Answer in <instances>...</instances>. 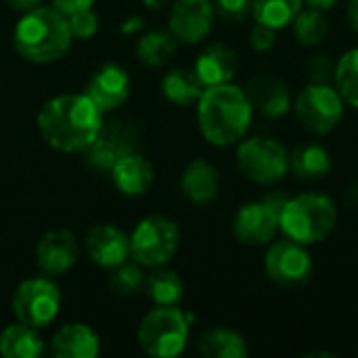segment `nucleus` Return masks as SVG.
<instances>
[{"label":"nucleus","instance_id":"nucleus-1","mask_svg":"<svg viewBox=\"0 0 358 358\" xmlns=\"http://www.w3.org/2000/svg\"><path fill=\"white\" fill-rule=\"evenodd\" d=\"M103 113L86 94H61L46 101L38 113L42 138L65 153L86 151L103 128Z\"/></svg>","mask_w":358,"mask_h":358},{"label":"nucleus","instance_id":"nucleus-2","mask_svg":"<svg viewBox=\"0 0 358 358\" xmlns=\"http://www.w3.org/2000/svg\"><path fill=\"white\" fill-rule=\"evenodd\" d=\"M254 107L243 88L227 82L208 86L197 101L199 130L216 147L237 145L245 138L252 124Z\"/></svg>","mask_w":358,"mask_h":358},{"label":"nucleus","instance_id":"nucleus-3","mask_svg":"<svg viewBox=\"0 0 358 358\" xmlns=\"http://www.w3.org/2000/svg\"><path fill=\"white\" fill-rule=\"evenodd\" d=\"M67 17L55 6H36L27 10L15 25L13 44L17 52L31 63H52L71 46Z\"/></svg>","mask_w":358,"mask_h":358},{"label":"nucleus","instance_id":"nucleus-4","mask_svg":"<svg viewBox=\"0 0 358 358\" xmlns=\"http://www.w3.org/2000/svg\"><path fill=\"white\" fill-rule=\"evenodd\" d=\"M338 222V208L331 197L321 193H302L287 199L281 212V231L287 239L313 245L331 235Z\"/></svg>","mask_w":358,"mask_h":358},{"label":"nucleus","instance_id":"nucleus-5","mask_svg":"<svg viewBox=\"0 0 358 358\" xmlns=\"http://www.w3.org/2000/svg\"><path fill=\"white\" fill-rule=\"evenodd\" d=\"M189 317L176 306H157L138 327L141 348L155 358H174L187 348Z\"/></svg>","mask_w":358,"mask_h":358},{"label":"nucleus","instance_id":"nucleus-6","mask_svg":"<svg viewBox=\"0 0 358 358\" xmlns=\"http://www.w3.org/2000/svg\"><path fill=\"white\" fill-rule=\"evenodd\" d=\"M180 243V229L166 216L143 218L130 235V256L141 266H164L172 260Z\"/></svg>","mask_w":358,"mask_h":358},{"label":"nucleus","instance_id":"nucleus-7","mask_svg":"<svg viewBox=\"0 0 358 358\" xmlns=\"http://www.w3.org/2000/svg\"><path fill=\"white\" fill-rule=\"evenodd\" d=\"M237 168L239 172L264 187L283 180L289 172L287 149L273 138H245L237 147Z\"/></svg>","mask_w":358,"mask_h":358},{"label":"nucleus","instance_id":"nucleus-8","mask_svg":"<svg viewBox=\"0 0 358 358\" xmlns=\"http://www.w3.org/2000/svg\"><path fill=\"white\" fill-rule=\"evenodd\" d=\"M287 197L283 193L266 195L241 206L235 214L233 233L243 245H264L275 239L281 227V212Z\"/></svg>","mask_w":358,"mask_h":358},{"label":"nucleus","instance_id":"nucleus-9","mask_svg":"<svg viewBox=\"0 0 358 358\" xmlns=\"http://www.w3.org/2000/svg\"><path fill=\"white\" fill-rule=\"evenodd\" d=\"M296 115L313 134L331 132L344 115V99L334 84H308L296 99Z\"/></svg>","mask_w":358,"mask_h":358},{"label":"nucleus","instance_id":"nucleus-10","mask_svg":"<svg viewBox=\"0 0 358 358\" xmlns=\"http://www.w3.org/2000/svg\"><path fill=\"white\" fill-rule=\"evenodd\" d=\"M61 308L59 287L44 277L23 281L13 296V313L17 321H23L36 329L50 325Z\"/></svg>","mask_w":358,"mask_h":358},{"label":"nucleus","instance_id":"nucleus-11","mask_svg":"<svg viewBox=\"0 0 358 358\" xmlns=\"http://www.w3.org/2000/svg\"><path fill=\"white\" fill-rule=\"evenodd\" d=\"M264 268L271 281L283 287H296L313 277L315 266L306 245L285 237L283 241H275L268 248L264 258Z\"/></svg>","mask_w":358,"mask_h":358},{"label":"nucleus","instance_id":"nucleus-12","mask_svg":"<svg viewBox=\"0 0 358 358\" xmlns=\"http://www.w3.org/2000/svg\"><path fill=\"white\" fill-rule=\"evenodd\" d=\"M214 25L212 0H176L170 10V31L178 42L197 44Z\"/></svg>","mask_w":358,"mask_h":358},{"label":"nucleus","instance_id":"nucleus-13","mask_svg":"<svg viewBox=\"0 0 358 358\" xmlns=\"http://www.w3.org/2000/svg\"><path fill=\"white\" fill-rule=\"evenodd\" d=\"M80 256V243L69 231H48L36 245V262L40 271L48 277H59L67 273Z\"/></svg>","mask_w":358,"mask_h":358},{"label":"nucleus","instance_id":"nucleus-14","mask_svg":"<svg viewBox=\"0 0 358 358\" xmlns=\"http://www.w3.org/2000/svg\"><path fill=\"white\" fill-rule=\"evenodd\" d=\"M84 245L90 260L103 268H115L130 258V237L111 224H94Z\"/></svg>","mask_w":358,"mask_h":358},{"label":"nucleus","instance_id":"nucleus-15","mask_svg":"<svg viewBox=\"0 0 358 358\" xmlns=\"http://www.w3.org/2000/svg\"><path fill=\"white\" fill-rule=\"evenodd\" d=\"M101 113L117 109L130 94V78L120 65H103L88 82L84 92Z\"/></svg>","mask_w":358,"mask_h":358},{"label":"nucleus","instance_id":"nucleus-16","mask_svg":"<svg viewBox=\"0 0 358 358\" xmlns=\"http://www.w3.org/2000/svg\"><path fill=\"white\" fill-rule=\"evenodd\" d=\"M134 130L124 124L103 126L94 143L86 149L88 164L96 170H111V166L124 157L126 153L134 151Z\"/></svg>","mask_w":358,"mask_h":358},{"label":"nucleus","instance_id":"nucleus-17","mask_svg":"<svg viewBox=\"0 0 358 358\" xmlns=\"http://www.w3.org/2000/svg\"><path fill=\"white\" fill-rule=\"evenodd\" d=\"M245 94L252 107L266 117H281L292 109V94L287 86L281 80L264 73H258L248 82Z\"/></svg>","mask_w":358,"mask_h":358},{"label":"nucleus","instance_id":"nucleus-18","mask_svg":"<svg viewBox=\"0 0 358 358\" xmlns=\"http://www.w3.org/2000/svg\"><path fill=\"white\" fill-rule=\"evenodd\" d=\"M111 180L124 195L138 197L145 195L153 185V166L138 151L126 153L111 166Z\"/></svg>","mask_w":358,"mask_h":358},{"label":"nucleus","instance_id":"nucleus-19","mask_svg":"<svg viewBox=\"0 0 358 358\" xmlns=\"http://www.w3.org/2000/svg\"><path fill=\"white\" fill-rule=\"evenodd\" d=\"M237 67H239V57L231 46L212 44L197 57L193 71L197 73L201 84L208 88V86L231 82L237 73Z\"/></svg>","mask_w":358,"mask_h":358},{"label":"nucleus","instance_id":"nucleus-20","mask_svg":"<svg viewBox=\"0 0 358 358\" xmlns=\"http://www.w3.org/2000/svg\"><path fill=\"white\" fill-rule=\"evenodd\" d=\"M50 348L57 358H94L99 355L101 342L88 325L69 323L52 336Z\"/></svg>","mask_w":358,"mask_h":358},{"label":"nucleus","instance_id":"nucleus-21","mask_svg":"<svg viewBox=\"0 0 358 358\" xmlns=\"http://www.w3.org/2000/svg\"><path fill=\"white\" fill-rule=\"evenodd\" d=\"M218 189H220L218 170L206 159H193L180 176V191L193 203L203 206L214 201Z\"/></svg>","mask_w":358,"mask_h":358},{"label":"nucleus","instance_id":"nucleus-22","mask_svg":"<svg viewBox=\"0 0 358 358\" xmlns=\"http://www.w3.org/2000/svg\"><path fill=\"white\" fill-rule=\"evenodd\" d=\"M0 355L4 358H38L44 355V342L36 327L19 321L0 334Z\"/></svg>","mask_w":358,"mask_h":358},{"label":"nucleus","instance_id":"nucleus-23","mask_svg":"<svg viewBox=\"0 0 358 358\" xmlns=\"http://www.w3.org/2000/svg\"><path fill=\"white\" fill-rule=\"evenodd\" d=\"M289 170L300 180H321L331 172V155L323 145H300L289 153Z\"/></svg>","mask_w":358,"mask_h":358},{"label":"nucleus","instance_id":"nucleus-24","mask_svg":"<svg viewBox=\"0 0 358 358\" xmlns=\"http://www.w3.org/2000/svg\"><path fill=\"white\" fill-rule=\"evenodd\" d=\"M197 350L208 358H245L248 342L233 329L216 327L199 336Z\"/></svg>","mask_w":358,"mask_h":358},{"label":"nucleus","instance_id":"nucleus-25","mask_svg":"<svg viewBox=\"0 0 358 358\" xmlns=\"http://www.w3.org/2000/svg\"><path fill=\"white\" fill-rule=\"evenodd\" d=\"M203 90H206V86L201 84L197 73L189 71V69L176 67V69H170L162 78L164 96L178 107H189V105L197 103L199 96L203 94Z\"/></svg>","mask_w":358,"mask_h":358},{"label":"nucleus","instance_id":"nucleus-26","mask_svg":"<svg viewBox=\"0 0 358 358\" xmlns=\"http://www.w3.org/2000/svg\"><path fill=\"white\" fill-rule=\"evenodd\" d=\"M143 289L155 306H178L185 296V283L178 273L159 266L145 277Z\"/></svg>","mask_w":358,"mask_h":358},{"label":"nucleus","instance_id":"nucleus-27","mask_svg":"<svg viewBox=\"0 0 358 358\" xmlns=\"http://www.w3.org/2000/svg\"><path fill=\"white\" fill-rule=\"evenodd\" d=\"M302 10V0H252V15L258 23L283 29Z\"/></svg>","mask_w":358,"mask_h":358},{"label":"nucleus","instance_id":"nucleus-28","mask_svg":"<svg viewBox=\"0 0 358 358\" xmlns=\"http://www.w3.org/2000/svg\"><path fill=\"white\" fill-rule=\"evenodd\" d=\"M176 38L172 31H149L145 34L138 44H136V55L138 59L149 65V67H159L164 65L176 50Z\"/></svg>","mask_w":358,"mask_h":358},{"label":"nucleus","instance_id":"nucleus-29","mask_svg":"<svg viewBox=\"0 0 358 358\" xmlns=\"http://www.w3.org/2000/svg\"><path fill=\"white\" fill-rule=\"evenodd\" d=\"M334 84L346 105L358 109V48H352L336 63Z\"/></svg>","mask_w":358,"mask_h":358},{"label":"nucleus","instance_id":"nucleus-30","mask_svg":"<svg viewBox=\"0 0 358 358\" xmlns=\"http://www.w3.org/2000/svg\"><path fill=\"white\" fill-rule=\"evenodd\" d=\"M294 31L302 46H317L329 31V21L319 8H304L294 19Z\"/></svg>","mask_w":358,"mask_h":358},{"label":"nucleus","instance_id":"nucleus-31","mask_svg":"<svg viewBox=\"0 0 358 358\" xmlns=\"http://www.w3.org/2000/svg\"><path fill=\"white\" fill-rule=\"evenodd\" d=\"M109 285H111V292L115 296H122V298H128V296H134L143 289L145 285V275L138 266L134 264H120L113 268V275L109 279Z\"/></svg>","mask_w":358,"mask_h":358},{"label":"nucleus","instance_id":"nucleus-32","mask_svg":"<svg viewBox=\"0 0 358 358\" xmlns=\"http://www.w3.org/2000/svg\"><path fill=\"white\" fill-rule=\"evenodd\" d=\"M67 23H69V31L73 38H80V40H86V38H92L99 29V17L92 8H84V10H78L73 15L67 17Z\"/></svg>","mask_w":358,"mask_h":358},{"label":"nucleus","instance_id":"nucleus-33","mask_svg":"<svg viewBox=\"0 0 358 358\" xmlns=\"http://www.w3.org/2000/svg\"><path fill=\"white\" fill-rule=\"evenodd\" d=\"M306 76L313 84H331L336 78V63L329 55H313L306 61Z\"/></svg>","mask_w":358,"mask_h":358},{"label":"nucleus","instance_id":"nucleus-34","mask_svg":"<svg viewBox=\"0 0 358 358\" xmlns=\"http://www.w3.org/2000/svg\"><path fill=\"white\" fill-rule=\"evenodd\" d=\"M212 4L214 13L231 21L245 19L252 13V0H212Z\"/></svg>","mask_w":358,"mask_h":358},{"label":"nucleus","instance_id":"nucleus-35","mask_svg":"<svg viewBox=\"0 0 358 358\" xmlns=\"http://www.w3.org/2000/svg\"><path fill=\"white\" fill-rule=\"evenodd\" d=\"M275 40H277V29H273V27L256 21V25L250 31V44H252V48L258 50V52H266V50H271L275 46Z\"/></svg>","mask_w":358,"mask_h":358},{"label":"nucleus","instance_id":"nucleus-36","mask_svg":"<svg viewBox=\"0 0 358 358\" xmlns=\"http://www.w3.org/2000/svg\"><path fill=\"white\" fill-rule=\"evenodd\" d=\"M94 4V0H52V6L63 13L65 17L78 13V10H84V8H90Z\"/></svg>","mask_w":358,"mask_h":358},{"label":"nucleus","instance_id":"nucleus-37","mask_svg":"<svg viewBox=\"0 0 358 358\" xmlns=\"http://www.w3.org/2000/svg\"><path fill=\"white\" fill-rule=\"evenodd\" d=\"M10 8L15 10H21V13H27L36 6H40V0H4Z\"/></svg>","mask_w":358,"mask_h":358},{"label":"nucleus","instance_id":"nucleus-38","mask_svg":"<svg viewBox=\"0 0 358 358\" xmlns=\"http://www.w3.org/2000/svg\"><path fill=\"white\" fill-rule=\"evenodd\" d=\"M346 19H348V25H350L355 31H358V0H350V2H348Z\"/></svg>","mask_w":358,"mask_h":358},{"label":"nucleus","instance_id":"nucleus-39","mask_svg":"<svg viewBox=\"0 0 358 358\" xmlns=\"http://www.w3.org/2000/svg\"><path fill=\"white\" fill-rule=\"evenodd\" d=\"M338 0H302V4L310 6V8H319V10H329L331 6H336Z\"/></svg>","mask_w":358,"mask_h":358},{"label":"nucleus","instance_id":"nucleus-40","mask_svg":"<svg viewBox=\"0 0 358 358\" xmlns=\"http://www.w3.org/2000/svg\"><path fill=\"white\" fill-rule=\"evenodd\" d=\"M143 27V19L141 17H130L124 25H122V31L124 34H132V31H138Z\"/></svg>","mask_w":358,"mask_h":358},{"label":"nucleus","instance_id":"nucleus-41","mask_svg":"<svg viewBox=\"0 0 358 358\" xmlns=\"http://www.w3.org/2000/svg\"><path fill=\"white\" fill-rule=\"evenodd\" d=\"M143 2H145V6H149V8H155V10H157V8H162L168 0H143Z\"/></svg>","mask_w":358,"mask_h":358}]
</instances>
